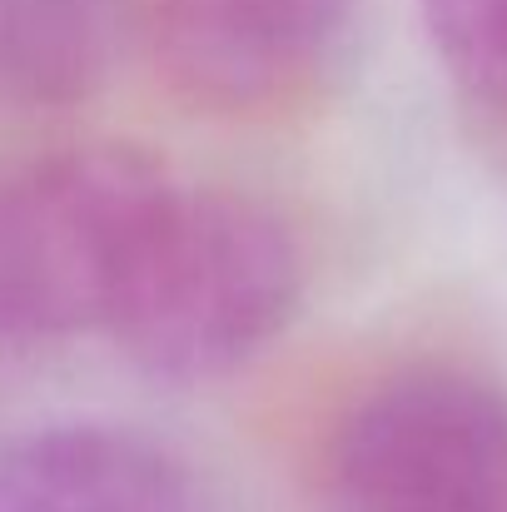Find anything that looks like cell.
Masks as SVG:
<instances>
[{
  "instance_id": "obj_1",
  "label": "cell",
  "mask_w": 507,
  "mask_h": 512,
  "mask_svg": "<svg viewBox=\"0 0 507 512\" xmlns=\"http://www.w3.org/2000/svg\"><path fill=\"white\" fill-rule=\"evenodd\" d=\"M299 294L304 254L274 204L174 184L110 339L150 378L214 383L289 329Z\"/></svg>"
},
{
  "instance_id": "obj_2",
  "label": "cell",
  "mask_w": 507,
  "mask_h": 512,
  "mask_svg": "<svg viewBox=\"0 0 507 512\" xmlns=\"http://www.w3.org/2000/svg\"><path fill=\"white\" fill-rule=\"evenodd\" d=\"M179 179L135 145H70L0 184V343L110 334Z\"/></svg>"
},
{
  "instance_id": "obj_4",
  "label": "cell",
  "mask_w": 507,
  "mask_h": 512,
  "mask_svg": "<svg viewBox=\"0 0 507 512\" xmlns=\"http://www.w3.org/2000/svg\"><path fill=\"white\" fill-rule=\"evenodd\" d=\"M160 75L204 115H269L338 60L353 0H145Z\"/></svg>"
},
{
  "instance_id": "obj_6",
  "label": "cell",
  "mask_w": 507,
  "mask_h": 512,
  "mask_svg": "<svg viewBox=\"0 0 507 512\" xmlns=\"http://www.w3.org/2000/svg\"><path fill=\"white\" fill-rule=\"evenodd\" d=\"M140 0H0V100L65 110L120 65Z\"/></svg>"
},
{
  "instance_id": "obj_5",
  "label": "cell",
  "mask_w": 507,
  "mask_h": 512,
  "mask_svg": "<svg viewBox=\"0 0 507 512\" xmlns=\"http://www.w3.org/2000/svg\"><path fill=\"white\" fill-rule=\"evenodd\" d=\"M0 512H189V478L135 428L50 423L0 453Z\"/></svg>"
},
{
  "instance_id": "obj_3",
  "label": "cell",
  "mask_w": 507,
  "mask_h": 512,
  "mask_svg": "<svg viewBox=\"0 0 507 512\" xmlns=\"http://www.w3.org/2000/svg\"><path fill=\"white\" fill-rule=\"evenodd\" d=\"M329 512H507V393L458 368L363 393L329 443Z\"/></svg>"
},
{
  "instance_id": "obj_7",
  "label": "cell",
  "mask_w": 507,
  "mask_h": 512,
  "mask_svg": "<svg viewBox=\"0 0 507 512\" xmlns=\"http://www.w3.org/2000/svg\"><path fill=\"white\" fill-rule=\"evenodd\" d=\"M423 15L463 100L507 120V0H423Z\"/></svg>"
}]
</instances>
